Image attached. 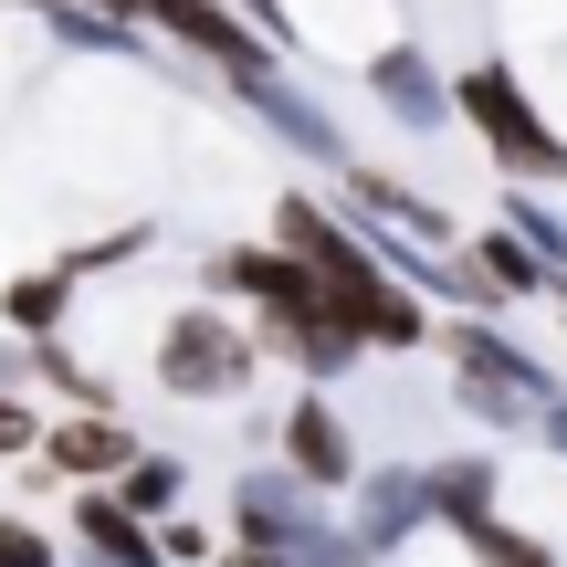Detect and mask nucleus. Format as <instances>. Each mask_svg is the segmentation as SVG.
Listing matches in <instances>:
<instances>
[{
    "label": "nucleus",
    "mask_w": 567,
    "mask_h": 567,
    "mask_svg": "<svg viewBox=\"0 0 567 567\" xmlns=\"http://www.w3.org/2000/svg\"><path fill=\"white\" fill-rule=\"evenodd\" d=\"M243 379H252V347L231 337L221 316H179L168 326V389L200 400V389H243Z\"/></svg>",
    "instance_id": "nucleus-1"
},
{
    "label": "nucleus",
    "mask_w": 567,
    "mask_h": 567,
    "mask_svg": "<svg viewBox=\"0 0 567 567\" xmlns=\"http://www.w3.org/2000/svg\"><path fill=\"white\" fill-rule=\"evenodd\" d=\"M463 116L484 126V137L505 147L515 168H567V158H557V137H547V126L526 116V95H515L505 74H463Z\"/></svg>",
    "instance_id": "nucleus-2"
},
{
    "label": "nucleus",
    "mask_w": 567,
    "mask_h": 567,
    "mask_svg": "<svg viewBox=\"0 0 567 567\" xmlns=\"http://www.w3.org/2000/svg\"><path fill=\"white\" fill-rule=\"evenodd\" d=\"M284 452H295L305 473H347V452H337V421H326V410H295V421H284Z\"/></svg>",
    "instance_id": "nucleus-3"
},
{
    "label": "nucleus",
    "mask_w": 567,
    "mask_h": 567,
    "mask_svg": "<svg viewBox=\"0 0 567 567\" xmlns=\"http://www.w3.org/2000/svg\"><path fill=\"white\" fill-rule=\"evenodd\" d=\"M63 463H74V473H105V463H126V442H116V431H105V421H74V431H63Z\"/></svg>",
    "instance_id": "nucleus-4"
},
{
    "label": "nucleus",
    "mask_w": 567,
    "mask_h": 567,
    "mask_svg": "<svg viewBox=\"0 0 567 567\" xmlns=\"http://www.w3.org/2000/svg\"><path fill=\"white\" fill-rule=\"evenodd\" d=\"M0 567H53V557H42L32 536H0Z\"/></svg>",
    "instance_id": "nucleus-5"
},
{
    "label": "nucleus",
    "mask_w": 567,
    "mask_h": 567,
    "mask_svg": "<svg viewBox=\"0 0 567 567\" xmlns=\"http://www.w3.org/2000/svg\"><path fill=\"white\" fill-rule=\"evenodd\" d=\"M21 442H32V431H21V410H0V452H21Z\"/></svg>",
    "instance_id": "nucleus-6"
}]
</instances>
